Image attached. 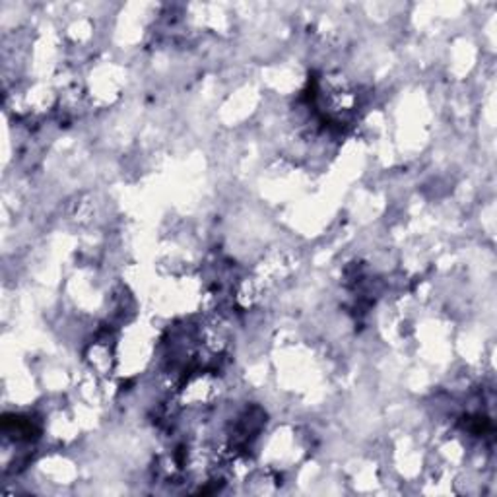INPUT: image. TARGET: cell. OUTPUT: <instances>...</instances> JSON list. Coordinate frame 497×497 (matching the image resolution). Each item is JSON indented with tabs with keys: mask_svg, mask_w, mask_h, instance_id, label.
<instances>
[{
	"mask_svg": "<svg viewBox=\"0 0 497 497\" xmlns=\"http://www.w3.org/2000/svg\"><path fill=\"white\" fill-rule=\"evenodd\" d=\"M86 363L89 368V373L96 375V377L99 379L111 377L119 365V358L113 344H109V340H96L94 344H89L86 350Z\"/></svg>",
	"mask_w": 497,
	"mask_h": 497,
	"instance_id": "1",
	"label": "cell"
}]
</instances>
